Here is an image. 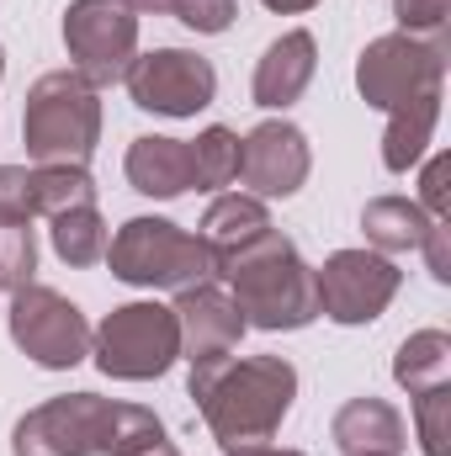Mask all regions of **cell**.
<instances>
[{"mask_svg":"<svg viewBox=\"0 0 451 456\" xmlns=\"http://www.w3.org/2000/svg\"><path fill=\"white\" fill-rule=\"evenodd\" d=\"M154 446H165L160 414L102 393L48 398L11 430V456H144Z\"/></svg>","mask_w":451,"mask_h":456,"instance_id":"1","label":"cell"},{"mask_svg":"<svg viewBox=\"0 0 451 456\" xmlns=\"http://www.w3.org/2000/svg\"><path fill=\"white\" fill-rule=\"evenodd\" d=\"M192 398L224 452L266 446L298 398V371L282 355H224L192 366Z\"/></svg>","mask_w":451,"mask_h":456,"instance_id":"2","label":"cell"},{"mask_svg":"<svg viewBox=\"0 0 451 456\" xmlns=\"http://www.w3.org/2000/svg\"><path fill=\"white\" fill-rule=\"evenodd\" d=\"M218 276L228 281V297L239 303L250 330L282 335V330H308L319 319L314 271L303 265L298 244L276 228H266L260 239H250L244 249L218 260Z\"/></svg>","mask_w":451,"mask_h":456,"instance_id":"3","label":"cell"},{"mask_svg":"<svg viewBox=\"0 0 451 456\" xmlns=\"http://www.w3.org/2000/svg\"><path fill=\"white\" fill-rule=\"evenodd\" d=\"M21 143L32 165H86L102 143V91L80 69L37 75L21 112Z\"/></svg>","mask_w":451,"mask_h":456,"instance_id":"4","label":"cell"},{"mask_svg":"<svg viewBox=\"0 0 451 456\" xmlns=\"http://www.w3.org/2000/svg\"><path fill=\"white\" fill-rule=\"evenodd\" d=\"M107 265L127 287H165V292H186L218 276L213 249L170 218H127L107 244Z\"/></svg>","mask_w":451,"mask_h":456,"instance_id":"5","label":"cell"},{"mask_svg":"<svg viewBox=\"0 0 451 456\" xmlns=\"http://www.w3.org/2000/svg\"><path fill=\"white\" fill-rule=\"evenodd\" d=\"M91 355L117 382H154L181 361V324L165 303H122L91 335Z\"/></svg>","mask_w":451,"mask_h":456,"instance_id":"6","label":"cell"},{"mask_svg":"<svg viewBox=\"0 0 451 456\" xmlns=\"http://www.w3.org/2000/svg\"><path fill=\"white\" fill-rule=\"evenodd\" d=\"M447 37H409V32H388L377 43L361 48L356 59V91L366 107L393 112L425 91H441L447 80Z\"/></svg>","mask_w":451,"mask_h":456,"instance_id":"7","label":"cell"},{"mask_svg":"<svg viewBox=\"0 0 451 456\" xmlns=\"http://www.w3.org/2000/svg\"><path fill=\"white\" fill-rule=\"evenodd\" d=\"M5 330H11V345L37 361L43 371H70L91 355V324L86 314L53 292V287H37L27 281L21 292H11V314H5Z\"/></svg>","mask_w":451,"mask_h":456,"instance_id":"8","label":"cell"},{"mask_svg":"<svg viewBox=\"0 0 451 456\" xmlns=\"http://www.w3.org/2000/svg\"><path fill=\"white\" fill-rule=\"evenodd\" d=\"M314 287H319V314L356 330V324H372L388 314V303L404 287V271L377 249H335L314 271Z\"/></svg>","mask_w":451,"mask_h":456,"instance_id":"9","label":"cell"},{"mask_svg":"<svg viewBox=\"0 0 451 456\" xmlns=\"http://www.w3.org/2000/svg\"><path fill=\"white\" fill-rule=\"evenodd\" d=\"M64 48L75 69L102 91L127 75L138 59V16L127 0H70L64 11Z\"/></svg>","mask_w":451,"mask_h":456,"instance_id":"10","label":"cell"},{"mask_svg":"<svg viewBox=\"0 0 451 456\" xmlns=\"http://www.w3.org/2000/svg\"><path fill=\"white\" fill-rule=\"evenodd\" d=\"M133 107L154 117H197L202 107H213L218 96V69L192 53V48H154V53H138L122 75Z\"/></svg>","mask_w":451,"mask_h":456,"instance_id":"11","label":"cell"},{"mask_svg":"<svg viewBox=\"0 0 451 456\" xmlns=\"http://www.w3.org/2000/svg\"><path fill=\"white\" fill-rule=\"evenodd\" d=\"M314 170V149H308V133L287 117H271L260 122L250 138H244V159H239V175L250 186V197H298L303 181Z\"/></svg>","mask_w":451,"mask_h":456,"instance_id":"12","label":"cell"},{"mask_svg":"<svg viewBox=\"0 0 451 456\" xmlns=\"http://www.w3.org/2000/svg\"><path fill=\"white\" fill-rule=\"evenodd\" d=\"M170 314L181 324V355L192 366H213V361L234 355L239 340H244V330H250L244 314H239V303L228 297L224 287H213V281H197V287L176 292Z\"/></svg>","mask_w":451,"mask_h":456,"instance_id":"13","label":"cell"},{"mask_svg":"<svg viewBox=\"0 0 451 456\" xmlns=\"http://www.w3.org/2000/svg\"><path fill=\"white\" fill-rule=\"evenodd\" d=\"M314 69H319V43H314V32H303V27L282 32V37L260 53V64H255V80H250L255 107L287 112V107L314 86Z\"/></svg>","mask_w":451,"mask_h":456,"instance_id":"14","label":"cell"},{"mask_svg":"<svg viewBox=\"0 0 451 456\" xmlns=\"http://www.w3.org/2000/svg\"><path fill=\"white\" fill-rule=\"evenodd\" d=\"M330 436H335L340 456H404V446H409L404 414L388 398H372V393L366 398H350L340 409Z\"/></svg>","mask_w":451,"mask_h":456,"instance_id":"15","label":"cell"},{"mask_svg":"<svg viewBox=\"0 0 451 456\" xmlns=\"http://www.w3.org/2000/svg\"><path fill=\"white\" fill-rule=\"evenodd\" d=\"M122 170H127V186H133L138 197L170 202V197L192 191V159H186V143H181V138H160V133L133 138Z\"/></svg>","mask_w":451,"mask_h":456,"instance_id":"16","label":"cell"},{"mask_svg":"<svg viewBox=\"0 0 451 456\" xmlns=\"http://www.w3.org/2000/svg\"><path fill=\"white\" fill-rule=\"evenodd\" d=\"M436 122H441V91H425V96L393 107V112H388V133H382V165H388L393 175L414 170V165L430 154Z\"/></svg>","mask_w":451,"mask_h":456,"instance_id":"17","label":"cell"},{"mask_svg":"<svg viewBox=\"0 0 451 456\" xmlns=\"http://www.w3.org/2000/svg\"><path fill=\"white\" fill-rule=\"evenodd\" d=\"M436 218H425V208L414 197H372L361 208V233L377 255H409L425 244Z\"/></svg>","mask_w":451,"mask_h":456,"instance_id":"18","label":"cell"},{"mask_svg":"<svg viewBox=\"0 0 451 456\" xmlns=\"http://www.w3.org/2000/svg\"><path fill=\"white\" fill-rule=\"evenodd\" d=\"M271 228V213L260 197H244V191H224L208 213H202V244L213 249V260H228L234 249H244L250 239H260Z\"/></svg>","mask_w":451,"mask_h":456,"instance_id":"19","label":"cell"},{"mask_svg":"<svg viewBox=\"0 0 451 456\" xmlns=\"http://www.w3.org/2000/svg\"><path fill=\"white\" fill-rule=\"evenodd\" d=\"M96 202V181L86 165H27V213L32 218H53L70 208H91Z\"/></svg>","mask_w":451,"mask_h":456,"instance_id":"20","label":"cell"},{"mask_svg":"<svg viewBox=\"0 0 451 456\" xmlns=\"http://www.w3.org/2000/svg\"><path fill=\"white\" fill-rule=\"evenodd\" d=\"M393 382H398L409 398L425 393V387L451 382V335L447 330H420V335H409V340L398 345V355H393Z\"/></svg>","mask_w":451,"mask_h":456,"instance_id":"21","label":"cell"},{"mask_svg":"<svg viewBox=\"0 0 451 456\" xmlns=\"http://www.w3.org/2000/svg\"><path fill=\"white\" fill-rule=\"evenodd\" d=\"M186 159H192V186L197 191H224L239 181V159H244V138L234 127H202L192 143H186Z\"/></svg>","mask_w":451,"mask_h":456,"instance_id":"22","label":"cell"},{"mask_svg":"<svg viewBox=\"0 0 451 456\" xmlns=\"http://www.w3.org/2000/svg\"><path fill=\"white\" fill-rule=\"evenodd\" d=\"M48 239H53V255L64 260V265H96V260H107V244H112V233H107V218L96 213V202L91 208H70V213H53L48 218Z\"/></svg>","mask_w":451,"mask_h":456,"instance_id":"23","label":"cell"},{"mask_svg":"<svg viewBox=\"0 0 451 456\" xmlns=\"http://www.w3.org/2000/svg\"><path fill=\"white\" fill-rule=\"evenodd\" d=\"M37 271V239L32 224L0 218V292H21Z\"/></svg>","mask_w":451,"mask_h":456,"instance_id":"24","label":"cell"},{"mask_svg":"<svg viewBox=\"0 0 451 456\" xmlns=\"http://www.w3.org/2000/svg\"><path fill=\"white\" fill-rule=\"evenodd\" d=\"M414 430L425 456H451V382L414 393Z\"/></svg>","mask_w":451,"mask_h":456,"instance_id":"25","label":"cell"},{"mask_svg":"<svg viewBox=\"0 0 451 456\" xmlns=\"http://www.w3.org/2000/svg\"><path fill=\"white\" fill-rule=\"evenodd\" d=\"M170 16H176L181 27L202 32V37H218V32H228V27H234L239 0H176V5H170Z\"/></svg>","mask_w":451,"mask_h":456,"instance_id":"26","label":"cell"},{"mask_svg":"<svg viewBox=\"0 0 451 456\" xmlns=\"http://www.w3.org/2000/svg\"><path fill=\"white\" fill-rule=\"evenodd\" d=\"M393 16H398V32L409 37H447L451 0H393Z\"/></svg>","mask_w":451,"mask_h":456,"instance_id":"27","label":"cell"},{"mask_svg":"<svg viewBox=\"0 0 451 456\" xmlns=\"http://www.w3.org/2000/svg\"><path fill=\"white\" fill-rule=\"evenodd\" d=\"M447 175H451V159L447 154H430L425 175H420V208H425V218H447Z\"/></svg>","mask_w":451,"mask_h":456,"instance_id":"28","label":"cell"},{"mask_svg":"<svg viewBox=\"0 0 451 456\" xmlns=\"http://www.w3.org/2000/svg\"><path fill=\"white\" fill-rule=\"evenodd\" d=\"M425 260H430V276L436 281H451V228H447V218H436L430 224V233H425Z\"/></svg>","mask_w":451,"mask_h":456,"instance_id":"29","label":"cell"},{"mask_svg":"<svg viewBox=\"0 0 451 456\" xmlns=\"http://www.w3.org/2000/svg\"><path fill=\"white\" fill-rule=\"evenodd\" d=\"M266 11H282V16H303V11H314L319 0H260Z\"/></svg>","mask_w":451,"mask_h":456,"instance_id":"30","label":"cell"},{"mask_svg":"<svg viewBox=\"0 0 451 456\" xmlns=\"http://www.w3.org/2000/svg\"><path fill=\"white\" fill-rule=\"evenodd\" d=\"M228 456H303V452H287V446L282 452L276 446H244V452H228Z\"/></svg>","mask_w":451,"mask_h":456,"instance_id":"31","label":"cell"},{"mask_svg":"<svg viewBox=\"0 0 451 456\" xmlns=\"http://www.w3.org/2000/svg\"><path fill=\"white\" fill-rule=\"evenodd\" d=\"M127 5H133V11H154V16H160V11H170L176 0H127Z\"/></svg>","mask_w":451,"mask_h":456,"instance_id":"32","label":"cell"},{"mask_svg":"<svg viewBox=\"0 0 451 456\" xmlns=\"http://www.w3.org/2000/svg\"><path fill=\"white\" fill-rule=\"evenodd\" d=\"M144 456H176V446L165 441V446H154V452H144Z\"/></svg>","mask_w":451,"mask_h":456,"instance_id":"33","label":"cell"},{"mask_svg":"<svg viewBox=\"0 0 451 456\" xmlns=\"http://www.w3.org/2000/svg\"><path fill=\"white\" fill-rule=\"evenodd\" d=\"M0 80H5V48H0Z\"/></svg>","mask_w":451,"mask_h":456,"instance_id":"34","label":"cell"}]
</instances>
